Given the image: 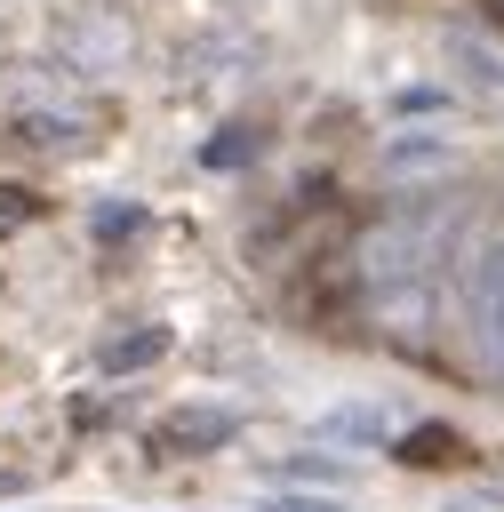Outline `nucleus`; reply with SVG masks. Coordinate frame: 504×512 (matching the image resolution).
I'll list each match as a JSON object with an SVG mask.
<instances>
[{
  "instance_id": "obj_1",
  "label": "nucleus",
  "mask_w": 504,
  "mask_h": 512,
  "mask_svg": "<svg viewBox=\"0 0 504 512\" xmlns=\"http://www.w3.org/2000/svg\"><path fill=\"white\" fill-rule=\"evenodd\" d=\"M392 176L328 256L336 304L376 352L504 408V184H472L448 144H400Z\"/></svg>"
}]
</instances>
